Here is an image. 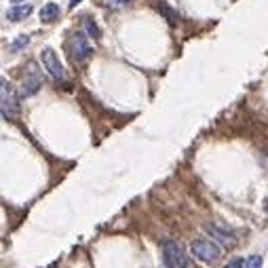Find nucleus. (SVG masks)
<instances>
[{
    "instance_id": "nucleus-1",
    "label": "nucleus",
    "mask_w": 268,
    "mask_h": 268,
    "mask_svg": "<svg viewBox=\"0 0 268 268\" xmlns=\"http://www.w3.org/2000/svg\"><path fill=\"white\" fill-rule=\"evenodd\" d=\"M190 251H192V256L196 260H201L205 264H214L222 258V249L220 245L214 241V239H192V243H190Z\"/></svg>"
},
{
    "instance_id": "nucleus-2",
    "label": "nucleus",
    "mask_w": 268,
    "mask_h": 268,
    "mask_svg": "<svg viewBox=\"0 0 268 268\" xmlns=\"http://www.w3.org/2000/svg\"><path fill=\"white\" fill-rule=\"evenodd\" d=\"M163 262L165 268H190V260L186 258L184 249L175 241H163Z\"/></svg>"
},
{
    "instance_id": "nucleus-3",
    "label": "nucleus",
    "mask_w": 268,
    "mask_h": 268,
    "mask_svg": "<svg viewBox=\"0 0 268 268\" xmlns=\"http://www.w3.org/2000/svg\"><path fill=\"white\" fill-rule=\"evenodd\" d=\"M0 108H3V116L9 121L19 114V100L7 78H0Z\"/></svg>"
},
{
    "instance_id": "nucleus-4",
    "label": "nucleus",
    "mask_w": 268,
    "mask_h": 268,
    "mask_svg": "<svg viewBox=\"0 0 268 268\" xmlns=\"http://www.w3.org/2000/svg\"><path fill=\"white\" fill-rule=\"evenodd\" d=\"M40 62H42V66H45V70H47V74L53 78V80H64V66H62V62H59V57H57V53H55L51 47H45L40 51Z\"/></svg>"
},
{
    "instance_id": "nucleus-5",
    "label": "nucleus",
    "mask_w": 268,
    "mask_h": 268,
    "mask_svg": "<svg viewBox=\"0 0 268 268\" xmlns=\"http://www.w3.org/2000/svg\"><path fill=\"white\" fill-rule=\"evenodd\" d=\"M42 87V76L38 72L36 64H27V70L23 74V82H21V95L23 97H32L40 91Z\"/></svg>"
},
{
    "instance_id": "nucleus-6",
    "label": "nucleus",
    "mask_w": 268,
    "mask_h": 268,
    "mask_svg": "<svg viewBox=\"0 0 268 268\" xmlns=\"http://www.w3.org/2000/svg\"><path fill=\"white\" fill-rule=\"evenodd\" d=\"M205 232L209 234V239H214L220 247L232 249L236 245V236L226 226H220V224H205Z\"/></svg>"
},
{
    "instance_id": "nucleus-7",
    "label": "nucleus",
    "mask_w": 268,
    "mask_h": 268,
    "mask_svg": "<svg viewBox=\"0 0 268 268\" xmlns=\"http://www.w3.org/2000/svg\"><path fill=\"white\" fill-rule=\"evenodd\" d=\"M91 53H93V49H91V45H89L87 36H84L82 32H76V34L72 36V55H74V62L84 64V62L91 57Z\"/></svg>"
},
{
    "instance_id": "nucleus-8",
    "label": "nucleus",
    "mask_w": 268,
    "mask_h": 268,
    "mask_svg": "<svg viewBox=\"0 0 268 268\" xmlns=\"http://www.w3.org/2000/svg\"><path fill=\"white\" fill-rule=\"evenodd\" d=\"M32 13V5L30 3H25V5H15V7H11L7 11V19L9 21H23L27 15Z\"/></svg>"
},
{
    "instance_id": "nucleus-9",
    "label": "nucleus",
    "mask_w": 268,
    "mask_h": 268,
    "mask_svg": "<svg viewBox=\"0 0 268 268\" xmlns=\"http://www.w3.org/2000/svg\"><path fill=\"white\" fill-rule=\"evenodd\" d=\"M59 7L57 5H55V3H49V5H45V7H42L40 9V13H38V15H40V21L42 23H53L55 19H59Z\"/></svg>"
},
{
    "instance_id": "nucleus-10",
    "label": "nucleus",
    "mask_w": 268,
    "mask_h": 268,
    "mask_svg": "<svg viewBox=\"0 0 268 268\" xmlns=\"http://www.w3.org/2000/svg\"><path fill=\"white\" fill-rule=\"evenodd\" d=\"M82 25H84V32H87L91 38H95V40L102 38V30L97 27V23H95L91 17H84V19H82Z\"/></svg>"
},
{
    "instance_id": "nucleus-11",
    "label": "nucleus",
    "mask_w": 268,
    "mask_h": 268,
    "mask_svg": "<svg viewBox=\"0 0 268 268\" xmlns=\"http://www.w3.org/2000/svg\"><path fill=\"white\" fill-rule=\"evenodd\" d=\"M104 7L112 9V11H121V9H127L131 5V0H102Z\"/></svg>"
},
{
    "instance_id": "nucleus-12",
    "label": "nucleus",
    "mask_w": 268,
    "mask_h": 268,
    "mask_svg": "<svg viewBox=\"0 0 268 268\" xmlns=\"http://www.w3.org/2000/svg\"><path fill=\"white\" fill-rule=\"evenodd\" d=\"M27 45H30V36H25V34H21L19 38H15V40H13V45H11V49L13 51H21L23 47H27Z\"/></svg>"
},
{
    "instance_id": "nucleus-13",
    "label": "nucleus",
    "mask_w": 268,
    "mask_h": 268,
    "mask_svg": "<svg viewBox=\"0 0 268 268\" xmlns=\"http://www.w3.org/2000/svg\"><path fill=\"white\" fill-rule=\"evenodd\" d=\"M245 268H262V256H249L245 260Z\"/></svg>"
},
{
    "instance_id": "nucleus-14",
    "label": "nucleus",
    "mask_w": 268,
    "mask_h": 268,
    "mask_svg": "<svg viewBox=\"0 0 268 268\" xmlns=\"http://www.w3.org/2000/svg\"><path fill=\"white\" fill-rule=\"evenodd\" d=\"M243 266H245V260L243 258H234V260H230L224 268H243Z\"/></svg>"
},
{
    "instance_id": "nucleus-15",
    "label": "nucleus",
    "mask_w": 268,
    "mask_h": 268,
    "mask_svg": "<svg viewBox=\"0 0 268 268\" xmlns=\"http://www.w3.org/2000/svg\"><path fill=\"white\" fill-rule=\"evenodd\" d=\"M78 3H80V0H70V9H74Z\"/></svg>"
},
{
    "instance_id": "nucleus-16",
    "label": "nucleus",
    "mask_w": 268,
    "mask_h": 268,
    "mask_svg": "<svg viewBox=\"0 0 268 268\" xmlns=\"http://www.w3.org/2000/svg\"><path fill=\"white\" fill-rule=\"evenodd\" d=\"M266 211H268V203H266Z\"/></svg>"
}]
</instances>
